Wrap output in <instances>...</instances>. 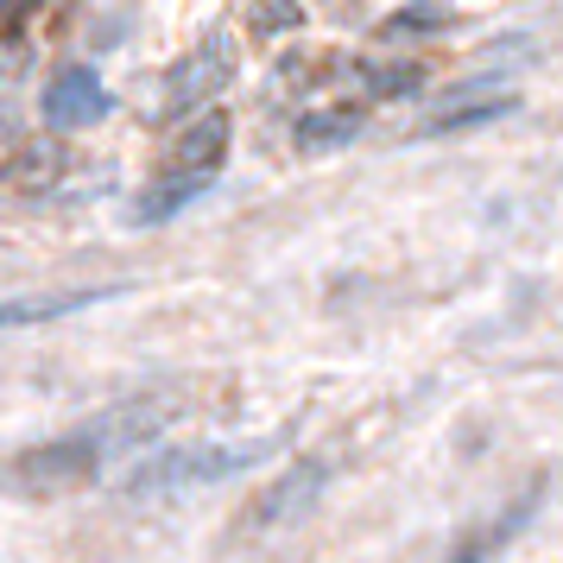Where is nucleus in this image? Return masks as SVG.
Listing matches in <instances>:
<instances>
[{
  "label": "nucleus",
  "instance_id": "nucleus-2",
  "mask_svg": "<svg viewBox=\"0 0 563 563\" xmlns=\"http://www.w3.org/2000/svg\"><path fill=\"white\" fill-rule=\"evenodd\" d=\"M323 487H330V462H298V468H285V475H273V482L260 487V500L247 507V526H254V532H279V526H291V519H305V512L317 507Z\"/></svg>",
  "mask_w": 563,
  "mask_h": 563
},
{
  "label": "nucleus",
  "instance_id": "nucleus-6",
  "mask_svg": "<svg viewBox=\"0 0 563 563\" xmlns=\"http://www.w3.org/2000/svg\"><path fill=\"white\" fill-rule=\"evenodd\" d=\"M229 133H234V128H229V114H222V108L197 114V121L178 133V146H172V165H178V172H209V178H216V165L229 158Z\"/></svg>",
  "mask_w": 563,
  "mask_h": 563
},
{
  "label": "nucleus",
  "instance_id": "nucleus-10",
  "mask_svg": "<svg viewBox=\"0 0 563 563\" xmlns=\"http://www.w3.org/2000/svg\"><path fill=\"white\" fill-rule=\"evenodd\" d=\"M456 26V7H443V0H411V7H399L393 20H386V38H424V32H450Z\"/></svg>",
  "mask_w": 563,
  "mask_h": 563
},
{
  "label": "nucleus",
  "instance_id": "nucleus-7",
  "mask_svg": "<svg viewBox=\"0 0 563 563\" xmlns=\"http://www.w3.org/2000/svg\"><path fill=\"white\" fill-rule=\"evenodd\" d=\"M361 128H367L361 108H310L305 121L291 128V146H298V153H335V146H349Z\"/></svg>",
  "mask_w": 563,
  "mask_h": 563
},
{
  "label": "nucleus",
  "instance_id": "nucleus-15",
  "mask_svg": "<svg viewBox=\"0 0 563 563\" xmlns=\"http://www.w3.org/2000/svg\"><path fill=\"white\" fill-rule=\"evenodd\" d=\"M7 70H13V52H0V77H7Z\"/></svg>",
  "mask_w": 563,
  "mask_h": 563
},
{
  "label": "nucleus",
  "instance_id": "nucleus-5",
  "mask_svg": "<svg viewBox=\"0 0 563 563\" xmlns=\"http://www.w3.org/2000/svg\"><path fill=\"white\" fill-rule=\"evenodd\" d=\"M108 298H121V285H96V291H32V298H7L0 305V330H26V323H52V317H77Z\"/></svg>",
  "mask_w": 563,
  "mask_h": 563
},
{
  "label": "nucleus",
  "instance_id": "nucleus-12",
  "mask_svg": "<svg viewBox=\"0 0 563 563\" xmlns=\"http://www.w3.org/2000/svg\"><path fill=\"white\" fill-rule=\"evenodd\" d=\"M418 82H424L418 64H399V70H367V89H374V96H406V89H418Z\"/></svg>",
  "mask_w": 563,
  "mask_h": 563
},
{
  "label": "nucleus",
  "instance_id": "nucleus-1",
  "mask_svg": "<svg viewBox=\"0 0 563 563\" xmlns=\"http://www.w3.org/2000/svg\"><path fill=\"white\" fill-rule=\"evenodd\" d=\"M285 450V431L273 437H247V443H190V450H165V456L140 462L128 482V494H184V487H209V482H229L241 468H260Z\"/></svg>",
  "mask_w": 563,
  "mask_h": 563
},
{
  "label": "nucleus",
  "instance_id": "nucleus-3",
  "mask_svg": "<svg viewBox=\"0 0 563 563\" xmlns=\"http://www.w3.org/2000/svg\"><path fill=\"white\" fill-rule=\"evenodd\" d=\"M102 114H114V102H108L102 77H96L89 64H77V70H57L52 89H45V121H52V133L96 128Z\"/></svg>",
  "mask_w": 563,
  "mask_h": 563
},
{
  "label": "nucleus",
  "instance_id": "nucleus-13",
  "mask_svg": "<svg viewBox=\"0 0 563 563\" xmlns=\"http://www.w3.org/2000/svg\"><path fill=\"white\" fill-rule=\"evenodd\" d=\"M52 172H64V158L52 165V146H26V153H20V165H13V178H20V184H45Z\"/></svg>",
  "mask_w": 563,
  "mask_h": 563
},
{
  "label": "nucleus",
  "instance_id": "nucleus-11",
  "mask_svg": "<svg viewBox=\"0 0 563 563\" xmlns=\"http://www.w3.org/2000/svg\"><path fill=\"white\" fill-rule=\"evenodd\" d=\"M247 20H254V32H298L305 26V7L298 0H254Z\"/></svg>",
  "mask_w": 563,
  "mask_h": 563
},
{
  "label": "nucleus",
  "instance_id": "nucleus-9",
  "mask_svg": "<svg viewBox=\"0 0 563 563\" xmlns=\"http://www.w3.org/2000/svg\"><path fill=\"white\" fill-rule=\"evenodd\" d=\"M500 114H512L507 96H450V102H443V114H437V121H424V133L482 128V121H500Z\"/></svg>",
  "mask_w": 563,
  "mask_h": 563
},
{
  "label": "nucleus",
  "instance_id": "nucleus-8",
  "mask_svg": "<svg viewBox=\"0 0 563 563\" xmlns=\"http://www.w3.org/2000/svg\"><path fill=\"white\" fill-rule=\"evenodd\" d=\"M209 190V172H178L172 184H153L140 203H133V222H172L178 209H190Z\"/></svg>",
  "mask_w": 563,
  "mask_h": 563
},
{
  "label": "nucleus",
  "instance_id": "nucleus-14",
  "mask_svg": "<svg viewBox=\"0 0 563 563\" xmlns=\"http://www.w3.org/2000/svg\"><path fill=\"white\" fill-rule=\"evenodd\" d=\"M0 7H7L13 20H26V13H38V0H0Z\"/></svg>",
  "mask_w": 563,
  "mask_h": 563
},
{
  "label": "nucleus",
  "instance_id": "nucleus-4",
  "mask_svg": "<svg viewBox=\"0 0 563 563\" xmlns=\"http://www.w3.org/2000/svg\"><path fill=\"white\" fill-rule=\"evenodd\" d=\"M234 77L229 64V38H203L190 57H178L172 64V77H165V108H209V96L222 89V82Z\"/></svg>",
  "mask_w": 563,
  "mask_h": 563
}]
</instances>
